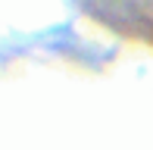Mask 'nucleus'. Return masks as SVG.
<instances>
[]
</instances>
